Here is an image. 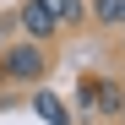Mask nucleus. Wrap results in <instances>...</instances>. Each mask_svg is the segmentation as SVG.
I'll return each instance as SVG.
<instances>
[{"mask_svg":"<svg viewBox=\"0 0 125 125\" xmlns=\"http://www.w3.org/2000/svg\"><path fill=\"white\" fill-rule=\"evenodd\" d=\"M44 71H49V44H33V38H22L16 49H6V60H0V76L6 82H44Z\"/></svg>","mask_w":125,"mask_h":125,"instance_id":"1","label":"nucleus"},{"mask_svg":"<svg viewBox=\"0 0 125 125\" xmlns=\"http://www.w3.org/2000/svg\"><path fill=\"white\" fill-rule=\"evenodd\" d=\"M16 27H22L33 44H49V38L60 33V22L49 16V6H44V0H22V11H16Z\"/></svg>","mask_w":125,"mask_h":125,"instance_id":"2","label":"nucleus"},{"mask_svg":"<svg viewBox=\"0 0 125 125\" xmlns=\"http://www.w3.org/2000/svg\"><path fill=\"white\" fill-rule=\"evenodd\" d=\"M49 6V16L60 27H71V22H82V16H87V0H44Z\"/></svg>","mask_w":125,"mask_h":125,"instance_id":"3","label":"nucleus"},{"mask_svg":"<svg viewBox=\"0 0 125 125\" xmlns=\"http://www.w3.org/2000/svg\"><path fill=\"white\" fill-rule=\"evenodd\" d=\"M33 109H38V114H44L49 125H71V114H65V103H60L54 93H38V98H33Z\"/></svg>","mask_w":125,"mask_h":125,"instance_id":"4","label":"nucleus"},{"mask_svg":"<svg viewBox=\"0 0 125 125\" xmlns=\"http://www.w3.org/2000/svg\"><path fill=\"white\" fill-rule=\"evenodd\" d=\"M87 11L98 27H120V0H87Z\"/></svg>","mask_w":125,"mask_h":125,"instance_id":"5","label":"nucleus"},{"mask_svg":"<svg viewBox=\"0 0 125 125\" xmlns=\"http://www.w3.org/2000/svg\"><path fill=\"white\" fill-rule=\"evenodd\" d=\"M120 27H125V0H120Z\"/></svg>","mask_w":125,"mask_h":125,"instance_id":"6","label":"nucleus"},{"mask_svg":"<svg viewBox=\"0 0 125 125\" xmlns=\"http://www.w3.org/2000/svg\"><path fill=\"white\" fill-rule=\"evenodd\" d=\"M120 49H125V33H120Z\"/></svg>","mask_w":125,"mask_h":125,"instance_id":"7","label":"nucleus"},{"mask_svg":"<svg viewBox=\"0 0 125 125\" xmlns=\"http://www.w3.org/2000/svg\"><path fill=\"white\" fill-rule=\"evenodd\" d=\"M0 82H6V76H0Z\"/></svg>","mask_w":125,"mask_h":125,"instance_id":"8","label":"nucleus"},{"mask_svg":"<svg viewBox=\"0 0 125 125\" xmlns=\"http://www.w3.org/2000/svg\"><path fill=\"white\" fill-rule=\"evenodd\" d=\"M120 114H125V109H120Z\"/></svg>","mask_w":125,"mask_h":125,"instance_id":"9","label":"nucleus"}]
</instances>
